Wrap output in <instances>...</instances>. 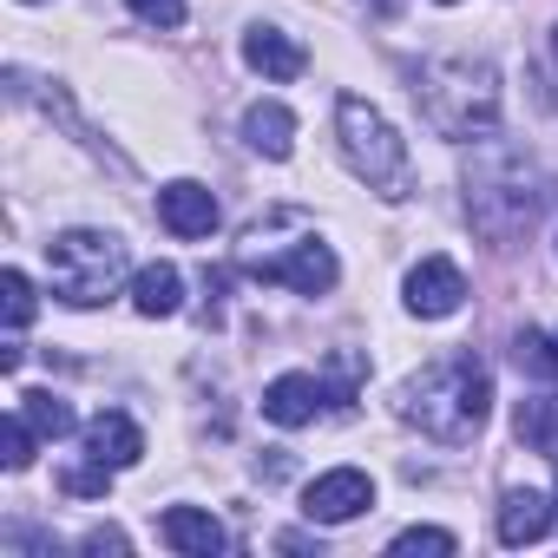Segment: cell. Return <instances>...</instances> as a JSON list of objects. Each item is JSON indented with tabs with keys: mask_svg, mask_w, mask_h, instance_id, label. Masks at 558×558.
<instances>
[{
	"mask_svg": "<svg viewBox=\"0 0 558 558\" xmlns=\"http://www.w3.org/2000/svg\"><path fill=\"white\" fill-rule=\"evenodd\" d=\"M66 493H80V499H106V493H112V466H106V460L73 466V473H66Z\"/></svg>",
	"mask_w": 558,
	"mask_h": 558,
	"instance_id": "603a6c76",
	"label": "cell"
},
{
	"mask_svg": "<svg viewBox=\"0 0 558 558\" xmlns=\"http://www.w3.org/2000/svg\"><path fill=\"white\" fill-rule=\"evenodd\" d=\"M86 453H93V460H106V466L119 473V466H138V460H145V434H138V421H132V414L106 408V414H93V421H86Z\"/></svg>",
	"mask_w": 558,
	"mask_h": 558,
	"instance_id": "30bf717a",
	"label": "cell"
},
{
	"mask_svg": "<svg viewBox=\"0 0 558 558\" xmlns=\"http://www.w3.org/2000/svg\"><path fill=\"white\" fill-rule=\"evenodd\" d=\"M375 8H381V14H395V8H401V0H375Z\"/></svg>",
	"mask_w": 558,
	"mask_h": 558,
	"instance_id": "484cf974",
	"label": "cell"
},
{
	"mask_svg": "<svg viewBox=\"0 0 558 558\" xmlns=\"http://www.w3.org/2000/svg\"><path fill=\"white\" fill-rule=\"evenodd\" d=\"M243 138H250V151H263V158H290V151H296V112H290L283 99H256V106L243 112Z\"/></svg>",
	"mask_w": 558,
	"mask_h": 558,
	"instance_id": "9a60e30c",
	"label": "cell"
},
{
	"mask_svg": "<svg viewBox=\"0 0 558 558\" xmlns=\"http://www.w3.org/2000/svg\"><path fill=\"white\" fill-rule=\"evenodd\" d=\"M551 506H558V499H545V493H532V486H512V493L499 499V519H493L499 545H538V538L551 532Z\"/></svg>",
	"mask_w": 558,
	"mask_h": 558,
	"instance_id": "8fae6325",
	"label": "cell"
},
{
	"mask_svg": "<svg viewBox=\"0 0 558 558\" xmlns=\"http://www.w3.org/2000/svg\"><path fill=\"white\" fill-rule=\"evenodd\" d=\"M86 551H125V532H86Z\"/></svg>",
	"mask_w": 558,
	"mask_h": 558,
	"instance_id": "d4e9b609",
	"label": "cell"
},
{
	"mask_svg": "<svg viewBox=\"0 0 558 558\" xmlns=\"http://www.w3.org/2000/svg\"><path fill=\"white\" fill-rule=\"evenodd\" d=\"M538 217V178H532V158H519L512 145L480 138L473 158H466V223L493 243V250H512Z\"/></svg>",
	"mask_w": 558,
	"mask_h": 558,
	"instance_id": "7a4b0ae2",
	"label": "cell"
},
{
	"mask_svg": "<svg viewBox=\"0 0 558 558\" xmlns=\"http://www.w3.org/2000/svg\"><path fill=\"white\" fill-rule=\"evenodd\" d=\"M158 223H165L171 236L197 243V236H210V230H217V197H210L197 178H178V184H165V191H158Z\"/></svg>",
	"mask_w": 558,
	"mask_h": 558,
	"instance_id": "9c48e42d",
	"label": "cell"
},
{
	"mask_svg": "<svg viewBox=\"0 0 558 558\" xmlns=\"http://www.w3.org/2000/svg\"><path fill=\"white\" fill-rule=\"evenodd\" d=\"M125 8L151 27H184V0H125Z\"/></svg>",
	"mask_w": 558,
	"mask_h": 558,
	"instance_id": "cb8c5ba5",
	"label": "cell"
},
{
	"mask_svg": "<svg viewBox=\"0 0 558 558\" xmlns=\"http://www.w3.org/2000/svg\"><path fill=\"white\" fill-rule=\"evenodd\" d=\"M414 99L421 119L453 145H480L499 132V73L486 60H427L414 73Z\"/></svg>",
	"mask_w": 558,
	"mask_h": 558,
	"instance_id": "3957f363",
	"label": "cell"
},
{
	"mask_svg": "<svg viewBox=\"0 0 558 558\" xmlns=\"http://www.w3.org/2000/svg\"><path fill=\"white\" fill-rule=\"evenodd\" d=\"M440 8H453V0H440Z\"/></svg>",
	"mask_w": 558,
	"mask_h": 558,
	"instance_id": "83f0119b",
	"label": "cell"
},
{
	"mask_svg": "<svg viewBox=\"0 0 558 558\" xmlns=\"http://www.w3.org/2000/svg\"><path fill=\"white\" fill-rule=\"evenodd\" d=\"M512 355H519V368H532V375H558V342L538 336V329H525V336L512 342Z\"/></svg>",
	"mask_w": 558,
	"mask_h": 558,
	"instance_id": "7402d4cb",
	"label": "cell"
},
{
	"mask_svg": "<svg viewBox=\"0 0 558 558\" xmlns=\"http://www.w3.org/2000/svg\"><path fill=\"white\" fill-rule=\"evenodd\" d=\"M243 66L283 86V80H296V73L310 66V53H303L283 27H250V34H243Z\"/></svg>",
	"mask_w": 558,
	"mask_h": 558,
	"instance_id": "7c38bea8",
	"label": "cell"
},
{
	"mask_svg": "<svg viewBox=\"0 0 558 558\" xmlns=\"http://www.w3.org/2000/svg\"><path fill=\"white\" fill-rule=\"evenodd\" d=\"M21 414L40 427V440H60V434H73V408L60 401V395H47V388H34V395H21Z\"/></svg>",
	"mask_w": 558,
	"mask_h": 558,
	"instance_id": "ac0fdd59",
	"label": "cell"
},
{
	"mask_svg": "<svg viewBox=\"0 0 558 558\" xmlns=\"http://www.w3.org/2000/svg\"><path fill=\"white\" fill-rule=\"evenodd\" d=\"M336 138H342L349 171H355L375 197L401 204V197L414 191V158H408V138L381 119V106H368V99L342 93V99H336Z\"/></svg>",
	"mask_w": 558,
	"mask_h": 558,
	"instance_id": "277c9868",
	"label": "cell"
},
{
	"mask_svg": "<svg viewBox=\"0 0 558 558\" xmlns=\"http://www.w3.org/2000/svg\"><path fill=\"white\" fill-rule=\"evenodd\" d=\"M493 414V375L473 355H440L401 388V421L440 447H466Z\"/></svg>",
	"mask_w": 558,
	"mask_h": 558,
	"instance_id": "6da1fadb",
	"label": "cell"
},
{
	"mask_svg": "<svg viewBox=\"0 0 558 558\" xmlns=\"http://www.w3.org/2000/svg\"><path fill=\"white\" fill-rule=\"evenodd\" d=\"M551 342H558V336H551Z\"/></svg>",
	"mask_w": 558,
	"mask_h": 558,
	"instance_id": "f1b7e54d",
	"label": "cell"
},
{
	"mask_svg": "<svg viewBox=\"0 0 558 558\" xmlns=\"http://www.w3.org/2000/svg\"><path fill=\"white\" fill-rule=\"evenodd\" d=\"M323 381L316 375H276L269 388H263V414L276 421V427H310L316 414H323Z\"/></svg>",
	"mask_w": 558,
	"mask_h": 558,
	"instance_id": "4fadbf2b",
	"label": "cell"
},
{
	"mask_svg": "<svg viewBox=\"0 0 558 558\" xmlns=\"http://www.w3.org/2000/svg\"><path fill=\"white\" fill-rule=\"evenodd\" d=\"M34 440H40V427H34L27 414H8V427H0V466H8V473H27V466H34Z\"/></svg>",
	"mask_w": 558,
	"mask_h": 558,
	"instance_id": "d6986e66",
	"label": "cell"
},
{
	"mask_svg": "<svg viewBox=\"0 0 558 558\" xmlns=\"http://www.w3.org/2000/svg\"><path fill=\"white\" fill-rule=\"evenodd\" d=\"M236 263L256 276V283H283V290H296V296H329L336 276H342L336 250H329L316 230H303L296 243H276L263 223H250L243 243H236Z\"/></svg>",
	"mask_w": 558,
	"mask_h": 558,
	"instance_id": "8992f818",
	"label": "cell"
},
{
	"mask_svg": "<svg viewBox=\"0 0 558 558\" xmlns=\"http://www.w3.org/2000/svg\"><path fill=\"white\" fill-rule=\"evenodd\" d=\"M47 269L66 310H99L125 283V243L112 230H60L47 243Z\"/></svg>",
	"mask_w": 558,
	"mask_h": 558,
	"instance_id": "5b68a950",
	"label": "cell"
},
{
	"mask_svg": "<svg viewBox=\"0 0 558 558\" xmlns=\"http://www.w3.org/2000/svg\"><path fill=\"white\" fill-rule=\"evenodd\" d=\"M395 558H447L453 551V532H440V525H408V532H395V545H388Z\"/></svg>",
	"mask_w": 558,
	"mask_h": 558,
	"instance_id": "44dd1931",
	"label": "cell"
},
{
	"mask_svg": "<svg viewBox=\"0 0 558 558\" xmlns=\"http://www.w3.org/2000/svg\"><path fill=\"white\" fill-rule=\"evenodd\" d=\"M0 316H8V329L34 323V283H27L21 269H0Z\"/></svg>",
	"mask_w": 558,
	"mask_h": 558,
	"instance_id": "ffe728a7",
	"label": "cell"
},
{
	"mask_svg": "<svg viewBox=\"0 0 558 558\" xmlns=\"http://www.w3.org/2000/svg\"><path fill=\"white\" fill-rule=\"evenodd\" d=\"M158 538H165L171 551H184V558H217V551H223V525H217L204 506H171V512L158 519Z\"/></svg>",
	"mask_w": 558,
	"mask_h": 558,
	"instance_id": "5bb4252c",
	"label": "cell"
},
{
	"mask_svg": "<svg viewBox=\"0 0 558 558\" xmlns=\"http://www.w3.org/2000/svg\"><path fill=\"white\" fill-rule=\"evenodd\" d=\"M408 316H421V323H447L460 303H466V276H460V263L453 256H421L414 269H408Z\"/></svg>",
	"mask_w": 558,
	"mask_h": 558,
	"instance_id": "ba28073f",
	"label": "cell"
},
{
	"mask_svg": "<svg viewBox=\"0 0 558 558\" xmlns=\"http://www.w3.org/2000/svg\"><path fill=\"white\" fill-rule=\"evenodd\" d=\"M551 60H558V27H551Z\"/></svg>",
	"mask_w": 558,
	"mask_h": 558,
	"instance_id": "4316f807",
	"label": "cell"
},
{
	"mask_svg": "<svg viewBox=\"0 0 558 558\" xmlns=\"http://www.w3.org/2000/svg\"><path fill=\"white\" fill-rule=\"evenodd\" d=\"M132 310L151 316V323H158V316H178V310H184V276H178L171 263H145V269L132 276Z\"/></svg>",
	"mask_w": 558,
	"mask_h": 558,
	"instance_id": "2e32d148",
	"label": "cell"
},
{
	"mask_svg": "<svg viewBox=\"0 0 558 558\" xmlns=\"http://www.w3.org/2000/svg\"><path fill=\"white\" fill-rule=\"evenodd\" d=\"M368 506H375V480H368L362 466H329V473H316L310 493H303L310 525H349V519H362Z\"/></svg>",
	"mask_w": 558,
	"mask_h": 558,
	"instance_id": "52a82bcc",
	"label": "cell"
},
{
	"mask_svg": "<svg viewBox=\"0 0 558 558\" xmlns=\"http://www.w3.org/2000/svg\"><path fill=\"white\" fill-rule=\"evenodd\" d=\"M519 440L545 460H558V395H532L519 401Z\"/></svg>",
	"mask_w": 558,
	"mask_h": 558,
	"instance_id": "e0dca14e",
	"label": "cell"
}]
</instances>
